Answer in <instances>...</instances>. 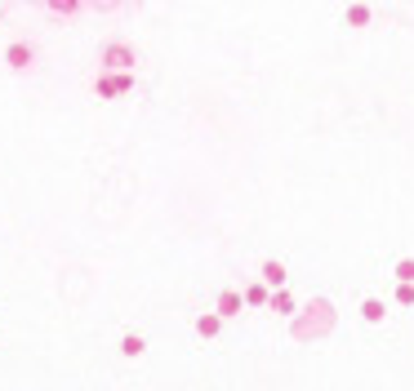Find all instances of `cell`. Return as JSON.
<instances>
[{"instance_id":"6da1fadb","label":"cell","mask_w":414,"mask_h":391,"mask_svg":"<svg viewBox=\"0 0 414 391\" xmlns=\"http://www.w3.org/2000/svg\"><path fill=\"white\" fill-rule=\"evenodd\" d=\"M396 280H401V285H414V258H401V263H396Z\"/></svg>"},{"instance_id":"7a4b0ae2","label":"cell","mask_w":414,"mask_h":391,"mask_svg":"<svg viewBox=\"0 0 414 391\" xmlns=\"http://www.w3.org/2000/svg\"><path fill=\"white\" fill-rule=\"evenodd\" d=\"M347 23H352V27H366L370 23V9L366 5H352V9H347Z\"/></svg>"},{"instance_id":"3957f363","label":"cell","mask_w":414,"mask_h":391,"mask_svg":"<svg viewBox=\"0 0 414 391\" xmlns=\"http://www.w3.org/2000/svg\"><path fill=\"white\" fill-rule=\"evenodd\" d=\"M361 316H366V320H374V325H378V320H383V302H366V307H361Z\"/></svg>"},{"instance_id":"277c9868","label":"cell","mask_w":414,"mask_h":391,"mask_svg":"<svg viewBox=\"0 0 414 391\" xmlns=\"http://www.w3.org/2000/svg\"><path fill=\"white\" fill-rule=\"evenodd\" d=\"M396 302H405V307H410V302H414V285H396Z\"/></svg>"},{"instance_id":"5b68a950","label":"cell","mask_w":414,"mask_h":391,"mask_svg":"<svg viewBox=\"0 0 414 391\" xmlns=\"http://www.w3.org/2000/svg\"><path fill=\"white\" fill-rule=\"evenodd\" d=\"M268 280L280 285V280H285V267H280V263H268Z\"/></svg>"}]
</instances>
